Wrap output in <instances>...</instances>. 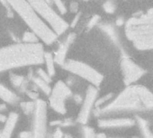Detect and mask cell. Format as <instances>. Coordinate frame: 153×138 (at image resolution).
<instances>
[{"label": "cell", "instance_id": "1", "mask_svg": "<svg viewBox=\"0 0 153 138\" xmlns=\"http://www.w3.org/2000/svg\"><path fill=\"white\" fill-rule=\"evenodd\" d=\"M149 111H153V92L138 84L127 86L109 103L95 110L96 115L101 116Z\"/></svg>", "mask_w": 153, "mask_h": 138}, {"label": "cell", "instance_id": "2", "mask_svg": "<svg viewBox=\"0 0 153 138\" xmlns=\"http://www.w3.org/2000/svg\"><path fill=\"white\" fill-rule=\"evenodd\" d=\"M43 45L18 43L0 48V72L14 69L41 65L44 62Z\"/></svg>", "mask_w": 153, "mask_h": 138}, {"label": "cell", "instance_id": "3", "mask_svg": "<svg viewBox=\"0 0 153 138\" xmlns=\"http://www.w3.org/2000/svg\"><path fill=\"white\" fill-rule=\"evenodd\" d=\"M125 35L137 50H153V8L128 19Z\"/></svg>", "mask_w": 153, "mask_h": 138}, {"label": "cell", "instance_id": "4", "mask_svg": "<svg viewBox=\"0 0 153 138\" xmlns=\"http://www.w3.org/2000/svg\"><path fill=\"white\" fill-rule=\"evenodd\" d=\"M13 11L23 19L33 33L47 45L52 44L58 38L57 34L38 16L27 0H7Z\"/></svg>", "mask_w": 153, "mask_h": 138}, {"label": "cell", "instance_id": "5", "mask_svg": "<svg viewBox=\"0 0 153 138\" xmlns=\"http://www.w3.org/2000/svg\"><path fill=\"white\" fill-rule=\"evenodd\" d=\"M27 1L38 16L45 21L50 28L57 34V36L67 31L68 28V23L53 10L50 4L45 2L44 0H27Z\"/></svg>", "mask_w": 153, "mask_h": 138}, {"label": "cell", "instance_id": "6", "mask_svg": "<svg viewBox=\"0 0 153 138\" xmlns=\"http://www.w3.org/2000/svg\"><path fill=\"white\" fill-rule=\"evenodd\" d=\"M66 71L78 76L90 83V85L98 88L104 80V76L90 65L76 60H66L62 66Z\"/></svg>", "mask_w": 153, "mask_h": 138}, {"label": "cell", "instance_id": "7", "mask_svg": "<svg viewBox=\"0 0 153 138\" xmlns=\"http://www.w3.org/2000/svg\"><path fill=\"white\" fill-rule=\"evenodd\" d=\"M73 96L69 87L63 81H59L55 83L49 95L50 107L57 113L65 115L67 113L66 101Z\"/></svg>", "mask_w": 153, "mask_h": 138}, {"label": "cell", "instance_id": "8", "mask_svg": "<svg viewBox=\"0 0 153 138\" xmlns=\"http://www.w3.org/2000/svg\"><path fill=\"white\" fill-rule=\"evenodd\" d=\"M34 104L32 138H47V104L39 98L34 101Z\"/></svg>", "mask_w": 153, "mask_h": 138}, {"label": "cell", "instance_id": "9", "mask_svg": "<svg viewBox=\"0 0 153 138\" xmlns=\"http://www.w3.org/2000/svg\"><path fill=\"white\" fill-rule=\"evenodd\" d=\"M120 66L123 83L126 87L133 85L146 74V71L142 67H140L132 59L126 55L122 57Z\"/></svg>", "mask_w": 153, "mask_h": 138}, {"label": "cell", "instance_id": "10", "mask_svg": "<svg viewBox=\"0 0 153 138\" xmlns=\"http://www.w3.org/2000/svg\"><path fill=\"white\" fill-rule=\"evenodd\" d=\"M98 90L97 88L89 85L87 89L86 95L83 98L82 105L79 109V112L76 116V122L86 125L90 118V116L93 112V109L95 108L96 101L98 98Z\"/></svg>", "mask_w": 153, "mask_h": 138}, {"label": "cell", "instance_id": "11", "mask_svg": "<svg viewBox=\"0 0 153 138\" xmlns=\"http://www.w3.org/2000/svg\"><path fill=\"white\" fill-rule=\"evenodd\" d=\"M97 125L103 129H118L129 128L135 125V120L129 117H113V118H101L98 120Z\"/></svg>", "mask_w": 153, "mask_h": 138}, {"label": "cell", "instance_id": "12", "mask_svg": "<svg viewBox=\"0 0 153 138\" xmlns=\"http://www.w3.org/2000/svg\"><path fill=\"white\" fill-rule=\"evenodd\" d=\"M75 39H76V34L70 33V34H68L67 38L59 45V47L53 56L55 63H57L60 66H63L64 62L66 61V56L68 51V49H69L70 45L74 43Z\"/></svg>", "mask_w": 153, "mask_h": 138}, {"label": "cell", "instance_id": "13", "mask_svg": "<svg viewBox=\"0 0 153 138\" xmlns=\"http://www.w3.org/2000/svg\"><path fill=\"white\" fill-rule=\"evenodd\" d=\"M18 119H19V116L16 112H11L7 116V119L4 124V127L2 131L0 132V138H12Z\"/></svg>", "mask_w": 153, "mask_h": 138}, {"label": "cell", "instance_id": "14", "mask_svg": "<svg viewBox=\"0 0 153 138\" xmlns=\"http://www.w3.org/2000/svg\"><path fill=\"white\" fill-rule=\"evenodd\" d=\"M0 99L6 105H16L19 101L18 96L4 84H0Z\"/></svg>", "mask_w": 153, "mask_h": 138}, {"label": "cell", "instance_id": "15", "mask_svg": "<svg viewBox=\"0 0 153 138\" xmlns=\"http://www.w3.org/2000/svg\"><path fill=\"white\" fill-rule=\"evenodd\" d=\"M134 120L135 124L139 127L140 134L142 138H153V132L151 131L149 123L147 119L140 116H136Z\"/></svg>", "mask_w": 153, "mask_h": 138}, {"label": "cell", "instance_id": "16", "mask_svg": "<svg viewBox=\"0 0 153 138\" xmlns=\"http://www.w3.org/2000/svg\"><path fill=\"white\" fill-rule=\"evenodd\" d=\"M99 27L109 37V39L114 43V45L121 47L120 37H119V34L114 25H112L111 24H102Z\"/></svg>", "mask_w": 153, "mask_h": 138}, {"label": "cell", "instance_id": "17", "mask_svg": "<svg viewBox=\"0 0 153 138\" xmlns=\"http://www.w3.org/2000/svg\"><path fill=\"white\" fill-rule=\"evenodd\" d=\"M44 62H45L46 68H47V73L51 77L54 76L55 73H56L55 61H54L53 55L51 52H48V51H45L44 52Z\"/></svg>", "mask_w": 153, "mask_h": 138}, {"label": "cell", "instance_id": "18", "mask_svg": "<svg viewBox=\"0 0 153 138\" xmlns=\"http://www.w3.org/2000/svg\"><path fill=\"white\" fill-rule=\"evenodd\" d=\"M32 81H33V82L34 83V85H36L45 95H47V96H49L50 95V93H51V86H50V84L49 83H47V82H45L44 81H42L41 78H39L38 76H34V77H33L32 78Z\"/></svg>", "mask_w": 153, "mask_h": 138}, {"label": "cell", "instance_id": "19", "mask_svg": "<svg viewBox=\"0 0 153 138\" xmlns=\"http://www.w3.org/2000/svg\"><path fill=\"white\" fill-rule=\"evenodd\" d=\"M10 82L14 88L20 89L23 87V85H25V77L22 75H18L16 73H10Z\"/></svg>", "mask_w": 153, "mask_h": 138}, {"label": "cell", "instance_id": "20", "mask_svg": "<svg viewBox=\"0 0 153 138\" xmlns=\"http://www.w3.org/2000/svg\"><path fill=\"white\" fill-rule=\"evenodd\" d=\"M22 42L25 43H39V38L32 31H26L23 34Z\"/></svg>", "mask_w": 153, "mask_h": 138}, {"label": "cell", "instance_id": "21", "mask_svg": "<svg viewBox=\"0 0 153 138\" xmlns=\"http://www.w3.org/2000/svg\"><path fill=\"white\" fill-rule=\"evenodd\" d=\"M114 95L113 93H108L106 95H105L104 97L97 98L96 101V105H95V108H100L102 107H104L105 105H106L107 103H109L113 98H114Z\"/></svg>", "mask_w": 153, "mask_h": 138}, {"label": "cell", "instance_id": "22", "mask_svg": "<svg viewBox=\"0 0 153 138\" xmlns=\"http://www.w3.org/2000/svg\"><path fill=\"white\" fill-rule=\"evenodd\" d=\"M21 106V109L23 110V112L25 115H29V114H33L34 111V101H25L22 102L20 104Z\"/></svg>", "mask_w": 153, "mask_h": 138}, {"label": "cell", "instance_id": "23", "mask_svg": "<svg viewBox=\"0 0 153 138\" xmlns=\"http://www.w3.org/2000/svg\"><path fill=\"white\" fill-rule=\"evenodd\" d=\"M103 9L107 14H114L116 10V4L114 0H106L103 4Z\"/></svg>", "mask_w": 153, "mask_h": 138}, {"label": "cell", "instance_id": "24", "mask_svg": "<svg viewBox=\"0 0 153 138\" xmlns=\"http://www.w3.org/2000/svg\"><path fill=\"white\" fill-rule=\"evenodd\" d=\"M82 134L84 138H97V134L90 126H84L82 128Z\"/></svg>", "mask_w": 153, "mask_h": 138}, {"label": "cell", "instance_id": "25", "mask_svg": "<svg viewBox=\"0 0 153 138\" xmlns=\"http://www.w3.org/2000/svg\"><path fill=\"white\" fill-rule=\"evenodd\" d=\"M36 73H37V76L39 78H41L42 81H44L45 82H47L49 84L51 82V77L47 73V72H45L44 70H42V69H38Z\"/></svg>", "mask_w": 153, "mask_h": 138}, {"label": "cell", "instance_id": "26", "mask_svg": "<svg viewBox=\"0 0 153 138\" xmlns=\"http://www.w3.org/2000/svg\"><path fill=\"white\" fill-rule=\"evenodd\" d=\"M52 3H54V5L57 7L58 10L59 11L60 14L64 15V14L67 13V7H66V6H65V4L63 3L62 0H53V2H52Z\"/></svg>", "mask_w": 153, "mask_h": 138}, {"label": "cell", "instance_id": "27", "mask_svg": "<svg viewBox=\"0 0 153 138\" xmlns=\"http://www.w3.org/2000/svg\"><path fill=\"white\" fill-rule=\"evenodd\" d=\"M99 21H100V16H99L98 15L93 16L90 18V20L88 21V25H87L88 30H90V29H92L93 27H95V26L99 23Z\"/></svg>", "mask_w": 153, "mask_h": 138}, {"label": "cell", "instance_id": "28", "mask_svg": "<svg viewBox=\"0 0 153 138\" xmlns=\"http://www.w3.org/2000/svg\"><path fill=\"white\" fill-rule=\"evenodd\" d=\"M0 3H1V4L5 7V8L7 9V16H8L9 17H13V16H14V11H13V9L11 8V7L9 6V4H8V2L7 1V0H0Z\"/></svg>", "mask_w": 153, "mask_h": 138}, {"label": "cell", "instance_id": "29", "mask_svg": "<svg viewBox=\"0 0 153 138\" xmlns=\"http://www.w3.org/2000/svg\"><path fill=\"white\" fill-rule=\"evenodd\" d=\"M69 10L71 13H78L79 12V4L73 1L70 3V6H69Z\"/></svg>", "mask_w": 153, "mask_h": 138}, {"label": "cell", "instance_id": "30", "mask_svg": "<svg viewBox=\"0 0 153 138\" xmlns=\"http://www.w3.org/2000/svg\"><path fill=\"white\" fill-rule=\"evenodd\" d=\"M64 134L61 131V129L59 127H57V129L54 131L53 134H52V138H63Z\"/></svg>", "mask_w": 153, "mask_h": 138}, {"label": "cell", "instance_id": "31", "mask_svg": "<svg viewBox=\"0 0 153 138\" xmlns=\"http://www.w3.org/2000/svg\"><path fill=\"white\" fill-rule=\"evenodd\" d=\"M80 16H81V13L80 12H78V14H76L74 17V19L72 20V23H71V27H75L76 25H78L79 21L80 20Z\"/></svg>", "mask_w": 153, "mask_h": 138}, {"label": "cell", "instance_id": "32", "mask_svg": "<svg viewBox=\"0 0 153 138\" xmlns=\"http://www.w3.org/2000/svg\"><path fill=\"white\" fill-rule=\"evenodd\" d=\"M19 138H32V132L23 131L19 134Z\"/></svg>", "mask_w": 153, "mask_h": 138}, {"label": "cell", "instance_id": "33", "mask_svg": "<svg viewBox=\"0 0 153 138\" xmlns=\"http://www.w3.org/2000/svg\"><path fill=\"white\" fill-rule=\"evenodd\" d=\"M73 124H74V122L71 119H69V118L60 122V125L61 126H69V125H72Z\"/></svg>", "mask_w": 153, "mask_h": 138}, {"label": "cell", "instance_id": "34", "mask_svg": "<svg viewBox=\"0 0 153 138\" xmlns=\"http://www.w3.org/2000/svg\"><path fill=\"white\" fill-rule=\"evenodd\" d=\"M124 24H125V20H124V18H123V16H119V17L116 19L115 25H116L117 26H123Z\"/></svg>", "mask_w": 153, "mask_h": 138}, {"label": "cell", "instance_id": "35", "mask_svg": "<svg viewBox=\"0 0 153 138\" xmlns=\"http://www.w3.org/2000/svg\"><path fill=\"white\" fill-rule=\"evenodd\" d=\"M27 95L29 96V98H30L31 99H33L34 101H35L36 99H38V94H37L36 92H34V91H28Z\"/></svg>", "mask_w": 153, "mask_h": 138}, {"label": "cell", "instance_id": "36", "mask_svg": "<svg viewBox=\"0 0 153 138\" xmlns=\"http://www.w3.org/2000/svg\"><path fill=\"white\" fill-rule=\"evenodd\" d=\"M73 98H74V101L76 103V104H80L82 101H83V98L80 96V95H79V94H76V95H74V97H73Z\"/></svg>", "mask_w": 153, "mask_h": 138}, {"label": "cell", "instance_id": "37", "mask_svg": "<svg viewBox=\"0 0 153 138\" xmlns=\"http://www.w3.org/2000/svg\"><path fill=\"white\" fill-rule=\"evenodd\" d=\"M7 116L4 115L2 113H0V123H4L5 124V122L7 121Z\"/></svg>", "mask_w": 153, "mask_h": 138}, {"label": "cell", "instance_id": "38", "mask_svg": "<svg viewBox=\"0 0 153 138\" xmlns=\"http://www.w3.org/2000/svg\"><path fill=\"white\" fill-rule=\"evenodd\" d=\"M5 110H7V105L5 103L0 104V113H2Z\"/></svg>", "mask_w": 153, "mask_h": 138}, {"label": "cell", "instance_id": "39", "mask_svg": "<svg viewBox=\"0 0 153 138\" xmlns=\"http://www.w3.org/2000/svg\"><path fill=\"white\" fill-rule=\"evenodd\" d=\"M97 138H107V136L105 134H97Z\"/></svg>", "mask_w": 153, "mask_h": 138}, {"label": "cell", "instance_id": "40", "mask_svg": "<svg viewBox=\"0 0 153 138\" xmlns=\"http://www.w3.org/2000/svg\"><path fill=\"white\" fill-rule=\"evenodd\" d=\"M44 1H45V2H47L48 4H50V5H51V4L53 2V0H44Z\"/></svg>", "mask_w": 153, "mask_h": 138}, {"label": "cell", "instance_id": "41", "mask_svg": "<svg viewBox=\"0 0 153 138\" xmlns=\"http://www.w3.org/2000/svg\"><path fill=\"white\" fill-rule=\"evenodd\" d=\"M63 138H71V136L69 134H66V135L63 136Z\"/></svg>", "mask_w": 153, "mask_h": 138}, {"label": "cell", "instance_id": "42", "mask_svg": "<svg viewBox=\"0 0 153 138\" xmlns=\"http://www.w3.org/2000/svg\"><path fill=\"white\" fill-rule=\"evenodd\" d=\"M82 1H88V0H82Z\"/></svg>", "mask_w": 153, "mask_h": 138}, {"label": "cell", "instance_id": "43", "mask_svg": "<svg viewBox=\"0 0 153 138\" xmlns=\"http://www.w3.org/2000/svg\"><path fill=\"white\" fill-rule=\"evenodd\" d=\"M111 138H119V137H111Z\"/></svg>", "mask_w": 153, "mask_h": 138}]
</instances>
